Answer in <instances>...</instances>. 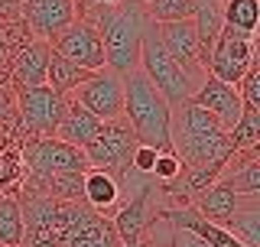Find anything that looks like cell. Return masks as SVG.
Here are the masks:
<instances>
[{
    "label": "cell",
    "mask_w": 260,
    "mask_h": 247,
    "mask_svg": "<svg viewBox=\"0 0 260 247\" xmlns=\"http://www.w3.org/2000/svg\"><path fill=\"white\" fill-rule=\"evenodd\" d=\"M137 146H140V140H137V134L130 130V123L124 117L104 120L98 127V134L91 137V143L85 146L88 169H101V172L117 176L120 169L130 166V156H134Z\"/></svg>",
    "instance_id": "ba28073f"
},
{
    "label": "cell",
    "mask_w": 260,
    "mask_h": 247,
    "mask_svg": "<svg viewBox=\"0 0 260 247\" xmlns=\"http://www.w3.org/2000/svg\"><path fill=\"white\" fill-rule=\"evenodd\" d=\"M234 88H238V98H241L244 108L260 111V62L250 65V69L241 75V81H238Z\"/></svg>",
    "instance_id": "83f0119b"
},
{
    "label": "cell",
    "mask_w": 260,
    "mask_h": 247,
    "mask_svg": "<svg viewBox=\"0 0 260 247\" xmlns=\"http://www.w3.org/2000/svg\"><path fill=\"white\" fill-rule=\"evenodd\" d=\"M81 202L88 208L101 211V215H114L120 202V189H117V179L111 172H101V169H88L85 172V182H81Z\"/></svg>",
    "instance_id": "d6986e66"
},
{
    "label": "cell",
    "mask_w": 260,
    "mask_h": 247,
    "mask_svg": "<svg viewBox=\"0 0 260 247\" xmlns=\"http://www.w3.org/2000/svg\"><path fill=\"white\" fill-rule=\"evenodd\" d=\"M46 65H49V43L32 39L29 46H23L16 55H10L7 75H10L13 88H39L46 85Z\"/></svg>",
    "instance_id": "e0dca14e"
},
{
    "label": "cell",
    "mask_w": 260,
    "mask_h": 247,
    "mask_svg": "<svg viewBox=\"0 0 260 247\" xmlns=\"http://www.w3.org/2000/svg\"><path fill=\"white\" fill-rule=\"evenodd\" d=\"M169 150L182 169H199L211 163H228L231 140L208 111L195 108L192 101L179 104L169 114Z\"/></svg>",
    "instance_id": "7a4b0ae2"
},
{
    "label": "cell",
    "mask_w": 260,
    "mask_h": 247,
    "mask_svg": "<svg viewBox=\"0 0 260 247\" xmlns=\"http://www.w3.org/2000/svg\"><path fill=\"white\" fill-rule=\"evenodd\" d=\"M91 72L78 69V65H72L69 59H62L59 52H52L49 49V65H46V85L52 88L55 95H72L75 88L85 81Z\"/></svg>",
    "instance_id": "7402d4cb"
},
{
    "label": "cell",
    "mask_w": 260,
    "mask_h": 247,
    "mask_svg": "<svg viewBox=\"0 0 260 247\" xmlns=\"http://www.w3.org/2000/svg\"><path fill=\"white\" fill-rule=\"evenodd\" d=\"M156 150H153V146H137V150H134V156H130V166H134L137 172H140V176H150V172H153V166H156Z\"/></svg>",
    "instance_id": "4dcf8cb0"
},
{
    "label": "cell",
    "mask_w": 260,
    "mask_h": 247,
    "mask_svg": "<svg viewBox=\"0 0 260 247\" xmlns=\"http://www.w3.org/2000/svg\"><path fill=\"white\" fill-rule=\"evenodd\" d=\"M78 20H88L101 33L104 43V69L114 75L127 78L130 72L140 69V43L150 26L140 0H120L117 7H101L94 0H75Z\"/></svg>",
    "instance_id": "6da1fadb"
},
{
    "label": "cell",
    "mask_w": 260,
    "mask_h": 247,
    "mask_svg": "<svg viewBox=\"0 0 260 247\" xmlns=\"http://www.w3.org/2000/svg\"><path fill=\"white\" fill-rule=\"evenodd\" d=\"M7 65H10V55H7V52H4V49H0V72H4V69H7Z\"/></svg>",
    "instance_id": "d6a6232c"
},
{
    "label": "cell",
    "mask_w": 260,
    "mask_h": 247,
    "mask_svg": "<svg viewBox=\"0 0 260 247\" xmlns=\"http://www.w3.org/2000/svg\"><path fill=\"white\" fill-rule=\"evenodd\" d=\"M182 172V166H179V160L173 153H159L156 156V166H153V172H150V179L153 182H159V186H166V182H173V179Z\"/></svg>",
    "instance_id": "f546056e"
},
{
    "label": "cell",
    "mask_w": 260,
    "mask_h": 247,
    "mask_svg": "<svg viewBox=\"0 0 260 247\" xmlns=\"http://www.w3.org/2000/svg\"><path fill=\"white\" fill-rule=\"evenodd\" d=\"M69 98L78 101L88 114H94L101 123L124 117V78L108 72V69L91 72Z\"/></svg>",
    "instance_id": "30bf717a"
},
{
    "label": "cell",
    "mask_w": 260,
    "mask_h": 247,
    "mask_svg": "<svg viewBox=\"0 0 260 247\" xmlns=\"http://www.w3.org/2000/svg\"><path fill=\"white\" fill-rule=\"evenodd\" d=\"M221 23L234 33L254 36L260 23V4L257 0H221Z\"/></svg>",
    "instance_id": "603a6c76"
},
{
    "label": "cell",
    "mask_w": 260,
    "mask_h": 247,
    "mask_svg": "<svg viewBox=\"0 0 260 247\" xmlns=\"http://www.w3.org/2000/svg\"><path fill=\"white\" fill-rule=\"evenodd\" d=\"M189 101L195 104V108L208 111L211 117L218 120V127H221L224 134L238 123L241 111H244V104H241V98H238V88L224 85V81H218V78H211V75H205V81L199 85V91H195Z\"/></svg>",
    "instance_id": "4fadbf2b"
},
{
    "label": "cell",
    "mask_w": 260,
    "mask_h": 247,
    "mask_svg": "<svg viewBox=\"0 0 260 247\" xmlns=\"http://www.w3.org/2000/svg\"><path fill=\"white\" fill-rule=\"evenodd\" d=\"M140 72L146 75V81L162 95V101H166L169 108L185 104L195 91H199L202 81H205V72L182 69V65L159 46L156 29H153V20H150V26H146V33H143V43H140Z\"/></svg>",
    "instance_id": "277c9868"
},
{
    "label": "cell",
    "mask_w": 260,
    "mask_h": 247,
    "mask_svg": "<svg viewBox=\"0 0 260 247\" xmlns=\"http://www.w3.org/2000/svg\"><path fill=\"white\" fill-rule=\"evenodd\" d=\"M260 146H250V150H234L228 156L218 182L224 189H231L234 195H260V160H257Z\"/></svg>",
    "instance_id": "2e32d148"
},
{
    "label": "cell",
    "mask_w": 260,
    "mask_h": 247,
    "mask_svg": "<svg viewBox=\"0 0 260 247\" xmlns=\"http://www.w3.org/2000/svg\"><path fill=\"white\" fill-rule=\"evenodd\" d=\"M169 247H208V244H202V241H195L192 234L176 231V228H173V241H169Z\"/></svg>",
    "instance_id": "1f68e13d"
},
{
    "label": "cell",
    "mask_w": 260,
    "mask_h": 247,
    "mask_svg": "<svg viewBox=\"0 0 260 247\" xmlns=\"http://www.w3.org/2000/svg\"><path fill=\"white\" fill-rule=\"evenodd\" d=\"M23 244V215L16 195H0V247Z\"/></svg>",
    "instance_id": "cb8c5ba5"
},
{
    "label": "cell",
    "mask_w": 260,
    "mask_h": 247,
    "mask_svg": "<svg viewBox=\"0 0 260 247\" xmlns=\"http://www.w3.org/2000/svg\"><path fill=\"white\" fill-rule=\"evenodd\" d=\"M169 108L162 95L146 81L140 69L124 78V120L137 134L143 146H153L156 153H173L169 150Z\"/></svg>",
    "instance_id": "3957f363"
},
{
    "label": "cell",
    "mask_w": 260,
    "mask_h": 247,
    "mask_svg": "<svg viewBox=\"0 0 260 247\" xmlns=\"http://www.w3.org/2000/svg\"><path fill=\"white\" fill-rule=\"evenodd\" d=\"M20 16L39 43H52L65 26L78 20L75 0H20Z\"/></svg>",
    "instance_id": "7c38bea8"
},
{
    "label": "cell",
    "mask_w": 260,
    "mask_h": 247,
    "mask_svg": "<svg viewBox=\"0 0 260 247\" xmlns=\"http://www.w3.org/2000/svg\"><path fill=\"white\" fill-rule=\"evenodd\" d=\"M159 211H162V218L169 221V228L192 234L195 241H202V244H208V247H244L241 241H234V237L228 234L224 228H218V225H211V221H205L199 211L192 208V205H179V208H159Z\"/></svg>",
    "instance_id": "9a60e30c"
},
{
    "label": "cell",
    "mask_w": 260,
    "mask_h": 247,
    "mask_svg": "<svg viewBox=\"0 0 260 247\" xmlns=\"http://www.w3.org/2000/svg\"><path fill=\"white\" fill-rule=\"evenodd\" d=\"M241 199L244 195H234L231 189H224L221 182H215V186H208L205 192H199L192 199V208L199 211L205 221H211V225H218L221 228L228 218L238 211V205H241Z\"/></svg>",
    "instance_id": "ffe728a7"
},
{
    "label": "cell",
    "mask_w": 260,
    "mask_h": 247,
    "mask_svg": "<svg viewBox=\"0 0 260 247\" xmlns=\"http://www.w3.org/2000/svg\"><path fill=\"white\" fill-rule=\"evenodd\" d=\"M159 46L166 49L173 59L189 72H205L202 69V49H199V36H195L192 20H176V23H153Z\"/></svg>",
    "instance_id": "5bb4252c"
},
{
    "label": "cell",
    "mask_w": 260,
    "mask_h": 247,
    "mask_svg": "<svg viewBox=\"0 0 260 247\" xmlns=\"http://www.w3.org/2000/svg\"><path fill=\"white\" fill-rule=\"evenodd\" d=\"M13 101H16V117H20L23 137H55L69 95H55L49 85L13 88Z\"/></svg>",
    "instance_id": "52a82bcc"
},
{
    "label": "cell",
    "mask_w": 260,
    "mask_h": 247,
    "mask_svg": "<svg viewBox=\"0 0 260 247\" xmlns=\"http://www.w3.org/2000/svg\"><path fill=\"white\" fill-rule=\"evenodd\" d=\"M98 127H101V120H98L94 114H88L78 101H72V98H69V101H65V114H62V120H59V130H55V140L85 150V146L91 143V137L98 134Z\"/></svg>",
    "instance_id": "ac0fdd59"
},
{
    "label": "cell",
    "mask_w": 260,
    "mask_h": 247,
    "mask_svg": "<svg viewBox=\"0 0 260 247\" xmlns=\"http://www.w3.org/2000/svg\"><path fill=\"white\" fill-rule=\"evenodd\" d=\"M257 62V43L254 36L234 33L231 26H221L215 46H211L208 59H205V75L224 81V85H238L241 75Z\"/></svg>",
    "instance_id": "9c48e42d"
},
{
    "label": "cell",
    "mask_w": 260,
    "mask_h": 247,
    "mask_svg": "<svg viewBox=\"0 0 260 247\" xmlns=\"http://www.w3.org/2000/svg\"><path fill=\"white\" fill-rule=\"evenodd\" d=\"M52 52H59L62 59H69L72 65L85 72H101L104 69V43L88 20H75L72 26H65L59 36L49 43Z\"/></svg>",
    "instance_id": "8fae6325"
},
{
    "label": "cell",
    "mask_w": 260,
    "mask_h": 247,
    "mask_svg": "<svg viewBox=\"0 0 260 247\" xmlns=\"http://www.w3.org/2000/svg\"><path fill=\"white\" fill-rule=\"evenodd\" d=\"M16 150H20L23 169L29 179H46L55 172H85L88 160L85 150L69 146L55 137H20L16 140Z\"/></svg>",
    "instance_id": "8992f818"
},
{
    "label": "cell",
    "mask_w": 260,
    "mask_h": 247,
    "mask_svg": "<svg viewBox=\"0 0 260 247\" xmlns=\"http://www.w3.org/2000/svg\"><path fill=\"white\" fill-rule=\"evenodd\" d=\"M29 43H32V33H29L26 23H23V16L0 23V49H4L7 55H16L23 46H29Z\"/></svg>",
    "instance_id": "4316f807"
},
{
    "label": "cell",
    "mask_w": 260,
    "mask_h": 247,
    "mask_svg": "<svg viewBox=\"0 0 260 247\" xmlns=\"http://www.w3.org/2000/svg\"><path fill=\"white\" fill-rule=\"evenodd\" d=\"M228 140H231V150H250V146H260V111L244 108L238 123L228 130Z\"/></svg>",
    "instance_id": "484cf974"
},
{
    "label": "cell",
    "mask_w": 260,
    "mask_h": 247,
    "mask_svg": "<svg viewBox=\"0 0 260 247\" xmlns=\"http://www.w3.org/2000/svg\"><path fill=\"white\" fill-rule=\"evenodd\" d=\"M55 247H120L111 218L85 202H59Z\"/></svg>",
    "instance_id": "5b68a950"
},
{
    "label": "cell",
    "mask_w": 260,
    "mask_h": 247,
    "mask_svg": "<svg viewBox=\"0 0 260 247\" xmlns=\"http://www.w3.org/2000/svg\"><path fill=\"white\" fill-rule=\"evenodd\" d=\"M169 241H173V228H169V221L162 218V211H159V215L150 221V228L143 231L140 241L120 244V247H169Z\"/></svg>",
    "instance_id": "f1b7e54d"
},
{
    "label": "cell",
    "mask_w": 260,
    "mask_h": 247,
    "mask_svg": "<svg viewBox=\"0 0 260 247\" xmlns=\"http://www.w3.org/2000/svg\"><path fill=\"white\" fill-rule=\"evenodd\" d=\"M23 176H26V169H23V160H20L16 143L0 146V195H16Z\"/></svg>",
    "instance_id": "d4e9b609"
},
{
    "label": "cell",
    "mask_w": 260,
    "mask_h": 247,
    "mask_svg": "<svg viewBox=\"0 0 260 247\" xmlns=\"http://www.w3.org/2000/svg\"><path fill=\"white\" fill-rule=\"evenodd\" d=\"M221 228L234 241H241L244 247H260V202H257V195H244L238 211Z\"/></svg>",
    "instance_id": "44dd1931"
}]
</instances>
